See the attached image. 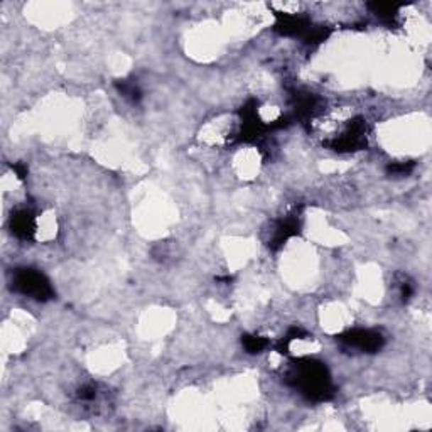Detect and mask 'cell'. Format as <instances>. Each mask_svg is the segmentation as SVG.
<instances>
[{"label":"cell","mask_w":432,"mask_h":432,"mask_svg":"<svg viewBox=\"0 0 432 432\" xmlns=\"http://www.w3.org/2000/svg\"><path fill=\"white\" fill-rule=\"evenodd\" d=\"M243 346L248 353H260L267 346V341L260 336H245Z\"/></svg>","instance_id":"cell-5"},{"label":"cell","mask_w":432,"mask_h":432,"mask_svg":"<svg viewBox=\"0 0 432 432\" xmlns=\"http://www.w3.org/2000/svg\"><path fill=\"white\" fill-rule=\"evenodd\" d=\"M292 382L309 399H326L329 390V377L326 368L319 363L304 362L292 370Z\"/></svg>","instance_id":"cell-1"},{"label":"cell","mask_w":432,"mask_h":432,"mask_svg":"<svg viewBox=\"0 0 432 432\" xmlns=\"http://www.w3.org/2000/svg\"><path fill=\"white\" fill-rule=\"evenodd\" d=\"M14 287L24 296L38 301H46L52 297V289L49 280L34 269H21L14 275Z\"/></svg>","instance_id":"cell-2"},{"label":"cell","mask_w":432,"mask_h":432,"mask_svg":"<svg viewBox=\"0 0 432 432\" xmlns=\"http://www.w3.org/2000/svg\"><path fill=\"white\" fill-rule=\"evenodd\" d=\"M412 164H394V166H390L389 167V171L392 172V175H400V176H404V175H409V172L412 171Z\"/></svg>","instance_id":"cell-6"},{"label":"cell","mask_w":432,"mask_h":432,"mask_svg":"<svg viewBox=\"0 0 432 432\" xmlns=\"http://www.w3.org/2000/svg\"><path fill=\"white\" fill-rule=\"evenodd\" d=\"M340 340L350 348L360 351H377L384 345V338L380 333L372 331V329H353L343 335Z\"/></svg>","instance_id":"cell-3"},{"label":"cell","mask_w":432,"mask_h":432,"mask_svg":"<svg viewBox=\"0 0 432 432\" xmlns=\"http://www.w3.org/2000/svg\"><path fill=\"white\" fill-rule=\"evenodd\" d=\"M12 230L17 237L21 238H29L31 235L35 231V221L33 213L28 209H21L12 216Z\"/></svg>","instance_id":"cell-4"}]
</instances>
